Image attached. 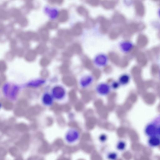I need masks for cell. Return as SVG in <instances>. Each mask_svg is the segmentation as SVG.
<instances>
[{"mask_svg": "<svg viewBox=\"0 0 160 160\" xmlns=\"http://www.w3.org/2000/svg\"><path fill=\"white\" fill-rule=\"evenodd\" d=\"M111 88L110 85L106 82H101L96 86L95 91L99 95L105 96L110 92Z\"/></svg>", "mask_w": 160, "mask_h": 160, "instance_id": "cell-1", "label": "cell"}, {"mask_svg": "<svg viewBox=\"0 0 160 160\" xmlns=\"http://www.w3.org/2000/svg\"><path fill=\"white\" fill-rule=\"evenodd\" d=\"M94 77L91 75H85L82 76L79 81L80 86L85 88L90 86L94 81Z\"/></svg>", "mask_w": 160, "mask_h": 160, "instance_id": "cell-2", "label": "cell"}, {"mask_svg": "<svg viewBox=\"0 0 160 160\" xmlns=\"http://www.w3.org/2000/svg\"><path fill=\"white\" fill-rule=\"evenodd\" d=\"M79 133L78 131L71 129L68 131L65 135V139L69 143L74 142L78 138Z\"/></svg>", "mask_w": 160, "mask_h": 160, "instance_id": "cell-3", "label": "cell"}, {"mask_svg": "<svg viewBox=\"0 0 160 160\" xmlns=\"http://www.w3.org/2000/svg\"><path fill=\"white\" fill-rule=\"evenodd\" d=\"M108 57L104 54H99L95 58L94 62L95 65L98 67L105 66L108 62Z\"/></svg>", "mask_w": 160, "mask_h": 160, "instance_id": "cell-4", "label": "cell"}, {"mask_svg": "<svg viewBox=\"0 0 160 160\" xmlns=\"http://www.w3.org/2000/svg\"><path fill=\"white\" fill-rule=\"evenodd\" d=\"M53 96L57 99L62 98L65 94V91L64 88L60 86L54 87L52 90Z\"/></svg>", "mask_w": 160, "mask_h": 160, "instance_id": "cell-5", "label": "cell"}, {"mask_svg": "<svg viewBox=\"0 0 160 160\" xmlns=\"http://www.w3.org/2000/svg\"><path fill=\"white\" fill-rule=\"evenodd\" d=\"M121 50L123 52H129L133 48V43L129 41H125L121 42L119 45Z\"/></svg>", "mask_w": 160, "mask_h": 160, "instance_id": "cell-6", "label": "cell"}, {"mask_svg": "<svg viewBox=\"0 0 160 160\" xmlns=\"http://www.w3.org/2000/svg\"><path fill=\"white\" fill-rule=\"evenodd\" d=\"M157 128L156 126L153 124L148 125L146 128L145 133L149 137L157 136Z\"/></svg>", "mask_w": 160, "mask_h": 160, "instance_id": "cell-7", "label": "cell"}, {"mask_svg": "<svg viewBox=\"0 0 160 160\" xmlns=\"http://www.w3.org/2000/svg\"><path fill=\"white\" fill-rule=\"evenodd\" d=\"M148 143L150 147H153L159 146L160 145V137L158 136L149 137Z\"/></svg>", "mask_w": 160, "mask_h": 160, "instance_id": "cell-8", "label": "cell"}, {"mask_svg": "<svg viewBox=\"0 0 160 160\" xmlns=\"http://www.w3.org/2000/svg\"><path fill=\"white\" fill-rule=\"evenodd\" d=\"M130 76L127 74H123L121 75L118 81L120 85H125L128 84L130 81Z\"/></svg>", "mask_w": 160, "mask_h": 160, "instance_id": "cell-9", "label": "cell"}, {"mask_svg": "<svg viewBox=\"0 0 160 160\" xmlns=\"http://www.w3.org/2000/svg\"><path fill=\"white\" fill-rule=\"evenodd\" d=\"M42 100L45 104L48 105H50L52 103V98L50 94L46 93L43 95Z\"/></svg>", "mask_w": 160, "mask_h": 160, "instance_id": "cell-10", "label": "cell"}, {"mask_svg": "<svg viewBox=\"0 0 160 160\" xmlns=\"http://www.w3.org/2000/svg\"><path fill=\"white\" fill-rule=\"evenodd\" d=\"M110 85L111 88L114 89L118 88L120 85L118 81H113Z\"/></svg>", "mask_w": 160, "mask_h": 160, "instance_id": "cell-11", "label": "cell"}, {"mask_svg": "<svg viewBox=\"0 0 160 160\" xmlns=\"http://www.w3.org/2000/svg\"><path fill=\"white\" fill-rule=\"evenodd\" d=\"M118 145V148L120 150H122L125 147V144L123 142H120Z\"/></svg>", "mask_w": 160, "mask_h": 160, "instance_id": "cell-12", "label": "cell"}, {"mask_svg": "<svg viewBox=\"0 0 160 160\" xmlns=\"http://www.w3.org/2000/svg\"><path fill=\"white\" fill-rule=\"evenodd\" d=\"M43 81H35V82H32L30 84L32 86H38V85H39L40 84H41L43 83Z\"/></svg>", "mask_w": 160, "mask_h": 160, "instance_id": "cell-13", "label": "cell"}, {"mask_svg": "<svg viewBox=\"0 0 160 160\" xmlns=\"http://www.w3.org/2000/svg\"><path fill=\"white\" fill-rule=\"evenodd\" d=\"M157 135L160 137V126L157 128Z\"/></svg>", "mask_w": 160, "mask_h": 160, "instance_id": "cell-14", "label": "cell"}, {"mask_svg": "<svg viewBox=\"0 0 160 160\" xmlns=\"http://www.w3.org/2000/svg\"><path fill=\"white\" fill-rule=\"evenodd\" d=\"M158 14L159 17L160 18V8L158 9Z\"/></svg>", "mask_w": 160, "mask_h": 160, "instance_id": "cell-15", "label": "cell"}]
</instances>
